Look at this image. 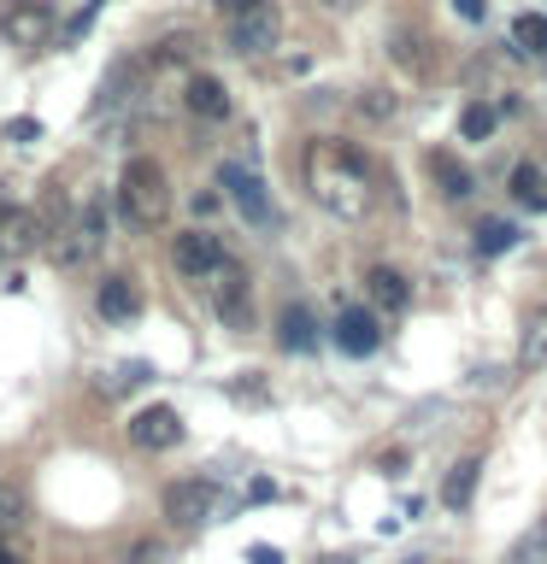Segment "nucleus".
Listing matches in <instances>:
<instances>
[{
    "label": "nucleus",
    "instance_id": "f257e3e1",
    "mask_svg": "<svg viewBox=\"0 0 547 564\" xmlns=\"http://www.w3.org/2000/svg\"><path fill=\"white\" fill-rule=\"evenodd\" d=\"M300 176H307V194L330 212V218L360 224L371 212V200H377V188H371V159L360 148H347V141H330V135L307 141Z\"/></svg>",
    "mask_w": 547,
    "mask_h": 564
},
{
    "label": "nucleus",
    "instance_id": "f03ea898",
    "mask_svg": "<svg viewBox=\"0 0 547 564\" xmlns=\"http://www.w3.org/2000/svg\"><path fill=\"white\" fill-rule=\"evenodd\" d=\"M171 212V183L159 159H130L118 171V218L130 229H159Z\"/></svg>",
    "mask_w": 547,
    "mask_h": 564
},
{
    "label": "nucleus",
    "instance_id": "7ed1b4c3",
    "mask_svg": "<svg viewBox=\"0 0 547 564\" xmlns=\"http://www.w3.org/2000/svg\"><path fill=\"white\" fill-rule=\"evenodd\" d=\"M100 241H106V200H83L77 218L53 236V259H60L65 271H77V264H88L100 253Z\"/></svg>",
    "mask_w": 547,
    "mask_h": 564
},
{
    "label": "nucleus",
    "instance_id": "20e7f679",
    "mask_svg": "<svg viewBox=\"0 0 547 564\" xmlns=\"http://www.w3.org/2000/svg\"><path fill=\"white\" fill-rule=\"evenodd\" d=\"M206 289H212V312H218L229 329L254 324V282H247V271H242L236 259H224L218 271L206 276Z\"/></svg>",
    "mask_w": 547,
    "mask_h": 564
},
{
    "label": "nucleus",
    "instance_id": "39448f33",
    "mask_svg": "<svg viewBox=\"0 0 547 564\" xmlns=\"http://www.w3.org/2000/svg\"><path fill=\"white\" fill-rule=\"evenodd\" d=\"M224 24H229V53H242V59L271 53L277 35H282V18H277L271 0H259V7H247V12H229Z\"/></svg>",
    "mask_w": 547,
    "mask_h": 564
},
{
    "label": "nucleus",
    "instance_id": "423d86ee",
    "mask_svg": "<svg viewBox=\"0 0 547 564\" xmlns=\"http://www.w3.org/2000/svg\"><path fill=\"white\" fill-rule=\"evenodd\" d=\"M218 188L229 194V206H236L254 229H277V206H271V194H265L259 171H247V165H218Z\"/></svg>",
    "mask_w": 547,
    "mask_h": 564
},
{
    "label": "nucleus",
    "instance_id": "0eeeda50",
    "mask_svg": "<svg viewBox=\"0 0 547 564\" xmlns=\"http://www.w3.org/2000/svg\"><path fill=\"white\" fill-rule=\"evenodd\" d=\"M212 511H218V482H206V476H183L165 488V518L176 529H201Z\"/></svg>",
    "mask_w": 547,
    "mask_h": 564
},
{
    "label": "nucleus",
    "instance_id": "6e6552de",
    "mask_svg": "<svg viewBox=\"0 0 547 564\" xmlns=\"http://www.w3.org/2000/svg\"><path fill=\"white\" fill-rule=\"evenodd\" d=\"M224 259H229V253H224V241L212 236V229H183V236H171V264H176L189 282H206Z\"/></svg>",
    "mask_w": 547,
    "mask_h": 564
},
{
    "label": "nucleus",
    "instance_id": "1a4fd4ad",
    "mask_svg": "<svg viewBox=\"0 0 547 564\" xmlns=\"http://www.w3.org/2000/svg\"><path fill=\"white\" fill-rule=\"evenodd\" d=\"M0 35L18 47H42L53 35V0H12V7L0 12Z\"/></svg>",
    "mask_w": 547,
    "mask_h": 564
},
{
    "label": "nucleus",
    "instance_id": "9d476101",
    "mask_svg": "<svg viewBox=\"0 0 547 564\" xmlns=\"http://www.w3.org/2000/svg\"><path fill=\"white\" fill-rule=\"evenodd\" d=\"M330 335H335V347H342L347 359H371V352L383 347V324H377V312H365V306H342Z\"/></svg>",
    "mask_w": 547,
    "mask_h": 564
},
{
    "label": "nucleus",
    "instance_id": "9b49d317",
    "mask_svg": "<svg viewBox=\"0 0 547 564\" xmlns=\"http://www.w3.org/2000/svg\"><path fill=\"white\" fill-rule=\"evenodd\" d=\"M130 441L141 453H165L183 441V417H176V405H141L130 417Z\"/></svg>",
    "mask_w": 547,
    "mask_h": 564
},
{
    "label": "nucleus",
    "instance_id": "f8f14e48",
    "mask_svg": "<svg viewBox=\"0 0 547 564\" xmlns=\"http://www.w3.org/2000/svg\"><path fill=\"white\" fill-rule=\"evenodd\" d=\"M95 306H100L106 324H130V317L141 312V289H136L130 276H106L100 289H95Z\"/></svg>",
    "mask_w": 547,
    "mask_h": 564
},
{
    "label": "nucleus",
    "instance_id": "ddd939ff",
    "mask_svg": "<svg viewBox=\"0 0 547 564\" xmlns=\"http://www.w3.org/2000/svg\"><path fill=\"white\" fill-rule=\"evenodd\" d=\"M183 106H189L194 118L218 123V118H229V88H224L218 77H189V83H183Z\"/></svg>",
    "mask_w": 547,
    "mask_h": 564
},
{
    "label": "nucleus",
    "instance_id": "4468645a",
    "mask_svg": "<svg viewBox=\"0 0 547 564\" xmlns=\"http://www.w3.org/2000/svg\"><path fill=\"white\" fill-rule=\"evenodd\" d=\"M365 294L377 312H406V300H412V289H406V276L395 271V264H371L365 271Z\"/></svg>",
    "mask_w": 547,
    "mask_h": 564
},
{
    "label": "nucleus",
    "instance_id": "2eb2a0df",
    "mask_svg": "<svg viewBox=\"0 0 547 564\" xmlns=\"http://www.w3.org/2000/svg\"><path fill=\"white\" fill-rule=\"evenodd\" d=\"M476 476H483V458L465 453V458L448 470V482H441V506H448V511H465L471 494H476Z\"/></svg>",
    "mask_w": 547,
    "mask_h": 564
},
{
    "label": "nucleus",
    "instance_id": "dca6fc26",
    "mask_svg": "<svg viewBox=\"0 0 547 564\" xmlns=\"http://www.w3.org/2000/svg\"><path fill=\"white\" fill-rule=\"evenodd\" d=\"M512 200L529 212H547V165H536V159L512 165Z\"/></svg>",
    "mask_w": 547,
    "mask_h": 564
},
{
    "label": "nucleus",
    "instance_id": "f3484780",
    "mask_svg": "<svg viewBox=\"0 0 547 564\" xmlns=\"http://www.w3.org/2000/svg\"><path fill=\"white\" fill-rule=\"evenodd\" d=\"M277 341L289 347V352H312V347H318L312 312H307V306H282V317H277Z\"/></svg>",
    "mask_w": 547,
    "mask_h": 564
},
{
    "label": "nucleus",
    "instance_id": "a211bd4d",
    "mask_svg": "<svg viewBox=\"0 0 547 564\" xmlns=\"http://www.w3.org/2000/svg\"><path fill=\"white\" fill-rule=\"evenodd\" d=\"M430 183L441 188V200H465V194L476 188V183H471V171L459 165L453 153H430Z\"/></svg>",
    "mask_w": 547,
    "mask_h": 564
},
{
    "label": "nucleus",
    "instance_id": "6ab92c4d",
    "mask_svg": "<svg viewBox=\"0 0 547 564\" xmlns=\"http://www.w3.org/2000/svg\"><path fill=\"white\" fill-rule=\"evenodd\" d=\"M518 241H524L518 224H506V218H483V224H476V259H501Z\"/></svg>",
    "mask_w": 547,
    "mask_h": 564
},
{
    "label": "nucleus",
    "instance_id": "aec40b11",
    "mask_svg": "<svg viewBox=\"0 0 547 564\" xmlns=\"http://www.w3.org/2000/svg\"><path fill=\"white\" fill-rule=\"evenodd\" d=\"M518 365L541 370L547 365V306L524 317V341H518Z\"/></svg>",
    "mask_w": 547,
    "mask_h": 564
},
{
    "label": "nucleus",
    "instance_id": "412c9836",
    "mask_svg": "<svg viewBox=\"0 0 547 564\" xmlns=\"http://www.w3.org/2000/svg\"><path fill=\"white\" fill-rule=\"evenodd\" d=\"M512 47L547 59V18L541 12H518V18H512Z\"/></svg>",
    "mask_w": 547,
    "mask_h": 564
},
{
    "label": "nucleus",
    "instance_id": "4be33fe9",
    "mask_svg": "<svg viewBox=\"0 0 547 564\" xmlns=\"http://www.w3.org/2000/svg\"><path fill=\"white\" fill-rule=\"evenodd\" d=\"M459 135H465V141H489V135H494V106L471 100L465 112H459Z\"/></svg>",
    "mask_w": 547,
    "mask_h": 564
},
{
    "label": "nucleus",
    "instance_id": "5701e85b",
    "mask_svg": "<svg viewBox=\"0 0 547 564\" xmlns=\"http://www.w3.org/2000/svg\"><path fill=\"white\" fill-rule=\"evenodd\" d=\"M506 564H547V518H541L536 529H529V535H524L518 546H512Z\"/></svg>",
    "mask_w": 547,
    "mask_h": 564
},
{
    "label": "nucleus",
    "instance_id": "b1692460",
    "mask_svg": "<svg viewBox=\"0 0 547 564\" xmlns=\"http://www.w3.org/2000/svg\"><path fill=\"white\" fill-rule=\"evenodd\" d=\"M124 564H165V546H159V541H136L130 553H124Z\"/></svg>",
    "mask_w": 547,
    "mask_h": 564
},
{
    "label": "nucleus",
    "instance_id": "393cba45",
    "mask_svg": "<svg viewBox=\"0 0 547 564\" xmlns=\"http://www.w3.org/2000/svg\"><path fill=\"white\" fill-rule=\"evenodd\" d=\"M7 141H42V123H35V118H12L7 123Z\"/></svg>",
    "mask_w": 547,
    "mask_h": 564
},
{
    "label": "nucleus",
    "instance_id": "a878e982",
    "mask_svg": "<svg viewBox=\"0 0 547 564\" xmlns=\"http://www.w3.org/2000/svg\"><path fill=\"white\" fill-rule=\"evenodd\" d=\"M247 564H282L277 546H247Z\"/></svg>",
    "mask_w": 547,
    "mask_h": 564
},
{
    "label": "nucleus",
    "instance_id": "bb28decb",
    "mask_svg": "<svg viewBox=\"0 0 547 564\" xmlns=\"http://www.w3.org/2000/svg\"><path fill=\"white\" fill-rule=\"evenodd\" d=\"M453 7H459V18H483L489 0H453Z\"/></svg>",
    "mask_w": 547,
    "mask_h": 564
},
{
    "label": "nucleus",
    "instance_id": "cd10ccee",
    "mask_svg": "<svg viewBox=\"0 0 547 564\" xmlns=\"http://www.w3.org/2000/svg\"><path fill=\"white\" fill-rule=\"evenodd\" d=\"M212 7H218V12L229 18V12H247V7H259V0H212Z\"/></svg>",
    "mask_w": 547,
    "mask_h": 564
},
{
    "label": "nucleus",
    "instance_id": "c85d7f7f",
    "mask_svg": "<svg viewBox=\"0 0 547 564\" xmlns=\"http://www.w3.org/2000/svg\"><path fill=\"white\" fill-rule=\"evenodd\" d=\"M53 7H71V12H100V0H53Z\"/></svg>",
    "mask_w": 547,
    "mask_h": 564
},
{
    "label": "nucleus",
    "instance_id": "c756f323",
    "mask_svg": "<svg viewBox=\"0 0 547 564\" xmlns=\"http://www.w3.org/2000/svg\"><path fill=\"white\" fill-rule=\"evenodd\" d=\"M18 518V506H12V494H0V523H12Z\"/></svg>",
    "mask_w": 547,
    "mask_h": 564
},
{
    "label": "nucleus",
    "instance_id": "7c9ffc66",
    "mask_svg": "<svg viewBox=\"0 0 547 564\" xmlns=\"http://www.w3.org/2000/svg\"><path fill=\"white\" fill-rule=\"evenodd\" d=\"M318 7H330V12H353L360 0H318Z\"/></svg>",
    "mask_w": 547,
    "mask_h": 564
},
{
    "label": "nucleus",
    "instance_id": "2f4dec72",
    "mask_svg": "<svg viewBox=\"0 0 547 564\" xmlns=\"http://www.w3.org/2000/svg\"><path fill=\"white\" fill-rule=\"evenodd\" d=\"M0 564H24V558H18V553H12V546H7V541H0Z\"/></svg>",
    "mask_w": 547,
    "mask_h": 564
},
{
    "label": "nucleus",
    "instance_id": "473e14b6",
    "mask_svg": "<svg viewBox=\"0 0 547 564\" xmlns=\"http://www.w3.org/2000/svg\"><path fill=\"white\" fill-rule=\"evenodd\" d=\"M7 212H12V200H7V183H0V218H7Z\"/></svg>",
    "mask_w": 547,
    "mask_h": 564
}]
</instances>
